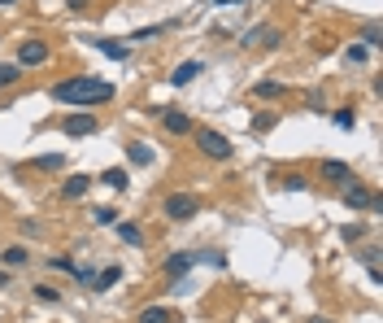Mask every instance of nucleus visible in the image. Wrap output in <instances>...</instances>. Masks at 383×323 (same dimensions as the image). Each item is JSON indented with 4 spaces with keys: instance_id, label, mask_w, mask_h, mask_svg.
I'll list each match as a JSON object with an SVG mask.
<instances>
[{
    "instance_id": "f3484780",
    "label": "nucleus",
    "mask_w": 383,
    "mask_h": 323,
    "mask_svg": "<svg viewBox=\"0 0 383 323\" xmlns=\"http://www.w3.org/2000/svg\"><path fill=\"white\" fill-rule=\"evenodd\" d=\"M18 74H22V66H18V61H0V88L18 84Z\"/></svg>"
},
{
    "instance_id": "9b49d317",
    "label": "nucleus",
    "mask_w": 383,
    "mask_h": 323,
    "mask_svg": "<svg viewBox=\"0 0 383 323\" xmlns=\"http://www.w3.org/2000/svg\"><path fill=\"white\" fill-rule=\"evenodd\" d=\"M96 48H101L105 57H113V61H127L131 57V44H122V40H92Z\"/></svg>"
},
{
    "instance_id": "473e14b6",
    "label": "nucleus",
    "mask_w": 383,
    "mask_h": 323,
    "mask_svg": "<svg viewBox=\"0 0 383 323\" xmlns=\"http://www.w3.org/2000/svg\"><path fill=\"white\" fill-rule=\"evenodd\" d=\"M65 5H70V9H83V5H88V0H65Z\"/></svg>"
},
{
    "instance_id": "f704fd0d",
    "label": "nucleus",
    "mask_w": 383,
    "mask_h": 323,
    "mask_svg": "<svg viewBox=\"0 0 383 323\" xmlns=\"http://www.w3.org/2000/svg\"><path fill=\"white\" fill-rule=\"evenodd\" d=\"M309 323H331V319H323V315H313V319H309Z\"/></svg>"
},
{
    "instance_id": "c756f323",
    "label": "nucleus",
    "mask_w": 383,
    "mask_h": 323,
    "mask_svg": "<svg viewBox=\"0 0 383 323\" xmlns=\"http://www.w3.org/2000/svg\"><path fill=\"white\" fill-rule=\"evenodd\" d=\"M53 271H70V276H74V262H70V258H61V253H57V258H53Z\"/></svg>"
},
{
    "instance_id": "1a4fd4ad",
    "label": "nucleus",
    "mask_w": 383,
    "mask_h": 323,
    "mask_svg": "<svg viewBox=\"0 0 383 323\" xmlns=\"http://www.w3.org/2000/svg\"><path fill=\"white\" fill-rule=\"evenodd\" d=\"M61 127H65V136H92L96 132V118L92 114H70Z\"/></svg>"
},
{
    "instance_id": "a211bd4d",
    "label": "nucleus",
    "mask_w": 383,
    "mask_h": 323,
    "mask_svg": "<svg viewBox=\"0 0 383 323\" xmlns=\"http://www.w3.org/2000/svg\"><path fill=\"white\" fill-rule=\"evenodd\" d=\"M192 262H196V258H192V253H174V258H170V262H165V271H170V276H183V271H188Z\"/></svg>"
},
{
    "instance_id": "423d86ee",
    "label": "nucleus",
    "mask_w": 383,
    "mask_h": 323,
    "mask_svg": "<svg viewBox=\"0 0 383 323\" xmlns=\"http://www.w3.org/2000/svg\"><path fill=\"white\" fill-rule=\"evenodd\" d=\"M153 144H148V140H131L127 144V162H131V166H153Z\"/></svg>"
},
{
    "instance_id": "39448f33",
    "label": "nucleus",
    "mask_w": 383,
    "mask_h": 323,
    "mask_svg": "<svg viewBox=\"0 0 383 323\" xmlns=\"http://www.w3.org/2000/svg\"><path fill=\"white\" fill-rule=\"evenodd\" d=\"M323 180H327V184H353V166H348V162L327 157V162H323Z\"/></svg>"
},
{
    "instance_id": "0eeeda50",
    "label": "nucleus",
    "mask_w": 383,
    "mask_h": 323,
    "mask_svg": "<svg viewBox=\"0 0 383 323\" xmlns=\"http://www.w3.org/2000/svg\"><path fill=\"white\" fill-rule=\"evenodd\" d=\"M161 123H165V132H170V136H188L192 132V118L183 114V109H161Z\"/></svg>"
},
{
    "instance_id": "aec40b11",
    "label": "nucleus",
    "mask_w": 383,
    "mask_h": 323,
    "mask_svg": "<svg viewBox=\"0 0 383 323\" xmlns=\"http://www.w3.org/2000/svg\"><path fill=\"white\" fill-rule=\"evenodd\" d=\"M26 258H31V253H26V245H9V249H5V267H22Z\"/></svg>"
},
{
    "instance_id": "2eb2a0df",
    "label": "nucleus",
    "mask_w": 383,
    "mask_h": 323,
    "mask_svg": "<svg viewBox=\"0 0 383 323\" xmlns=\"http://www.w3.org/2000/svg\"><path fill=\"white\" fill-rule=\"evenodd\" d=\"M118 280H122V271H118V267H105V271H96V284H92V288H96V293H105V288L118 284Z\"/></svg>"
},
{
    "instance_id": "a878e982",
    "label": "nucleus",
    "mask_w": 383,
    "mask_h": 323,
    "mask_svg": "<svg viewBox=\"0 0 383 323\" xmlns=\"http://www.w3.org/2000/svg\"><path fill=\"white\" fill-rule=\"evenodd\" d=\"M366 44H370V48H379V44H383V36H379V26H375V22L366 26Z\"/></svg>"
},
{
    "instance_id": "f03ea898",
    "label": "nucleus",
    "mask_w": 383,
    "mask_h": 323,
    "mask_svg": "<svg viewBox=\"0 0 383 323\" xmlns=\"http://www.w3.org/2000/svg\"><path fill=\"white\" fill-rule=\"evenodd\" d=\"M196 144H201V153L213 157V162H227V157H231V140H227L222 132H209V127H201V132H196Z\"/></svg>"
},
{
    "instance_id": "9d476101",
    "label": "nucleus",
    "mask_w": 383,
    "mask_h": 323,
    "mask_svg": "<svg viewBox=\"0 0 383 323\" xmlns=\"http://www.w3.org/2000/svg\"><path fill=\"white\" fill-rule=\"evenodd\" d=\"M88 188H92L88 175H70V180L61 184V197H65V201H79V197H88Z\"/></svg>"
},
{
    "instance_id": "7c9ffc66",
    "label": "nucleus",
    "mask_w": 383,
    "mask_h": 323,
    "mask_svg": "<svg viewBox=\"0 0 383 323\" xmlns=\"http://www.w3.org/2000/svg\"><path fill=\"white\" fill-rule=\"evenodd\" d=\"M40 166H44V171H61V157H57V153H53V157H40Z\"/></svg>"
},
{
    "instance_id": "7ed1b4c3",
    "label": "nucleus",
    "mask_w": 383,
    "mask_h": 323,
    "mask_svg": "<svg viewBox=\"0 0 383 323\" xmlns=\"http://www.w3.org/2000/svg\"><path fill=\"white\" fill-rule=\"evenodd\" d=\"M196 210H201V201L192 197V192H174V197H165V219H192Z\"/></svg>"
},
{
    "instance_id": "2f4dec72",
    "label": "nucleus",
    "mask_w": 383,
    "mask_h": 323,
    "mask_svg": "<svg viewBox=\"0 0 383 323\" xmlns=\"http://www.w3.org/2000/svg\"><path fill=\"white\" fill-rule=\"evenodd\" d=\"M361 232H366L361 223H353V228H344V240H361Z\"/></svg>"
},
{
    "instance_id": "b1692460",
    "label": "nucleus",
    "mask_w": 383,
    "mask_h": 323,
    "mask_svg": "<svg viewBox=\"0 0 383 323\" xmlns=\"http://www.w3.org/2000/svg\"><path fill=\"white\" fill-rule=\"evenodd\" d=\"M74 280L92 288V284H96V271H92V267H74Z\"/></svg>"
},
{
    "instance_id": "cd10ccee",
    "label": "nucleus",
    "mask_w": 383,
    "mask_h": 323,
    "mask_svg": "<svg viewBox=\"0 0 383 323\" xmlns=\"http://www.w3.org/2000/svg\"><path fill=\"white\" fill-rule=\"evenodd\" d=\"M283 188H288V192H301L305 180H301V175H288V180H283Z\"/></svg>"
},
{
    "instance_id": "393cba45",
    "label": "nucleus",
    "mask_w": 383,
    "mask_h": 323,
    "mask_svg": "<svg viewBox=\"0 0 383 323\" xmlns=\"http://www.w3.org/2000/svg\"><path fill=\"white\" fill-rule=\"evenodd\" d=\"M35 297L40 301H61V293H57V288H48V284H35Z\"/></svg>"
},
{
    "instance_id": "412c9836",
    "label": "nucleus",
    "mask_w": 383,
    "mask_h": 323,
    "mask_svg": "<svg viewBox=\"0 0 383 323\" xmlns=\"http://www.w3.org/2000/svg\"><path fill=\"white\" fill-rule=\"evenodd\" d=\"M257 40H261L266 48H279V40H283V36H279V26H257Z\"/></svg>"
},
{
    "instance_id": "f257e3e1",
    "label": "nucleus",
    "mask_w": 383,
    "mask_h": 323,
    "mask_svg": "<svg viewBox=\"0 0 383 323\" xmlns=\"http://www.w3.org/2000/svg\"><path fill=\"white\" fill-rule=\"evenodd\" d=\"M113 88L109 79H92V74H79V79H61L53 88V101L61 105H109L113 101Z\"/></svg>"
},
{
    "instance_id": "6ab92c4d",
    "label": "nucleus",
    "mask_w": 383,
    "mask_h": 323,
    "mask_svg": "<svg viewBox=\"0 0 383 323\" xmlns=\"http://www.w3.org/2000/svg\"><path fill=\"white\" fill-rule=\"evenodd\" d=\"M101 184H109V188H118V192H122V188H127V171H122V166L105 171V175H101Z\"/></svg>"
},
{
    "instance_id": "c85d7f7f",
    "label": "nucleus",
    "mask_w": 383,
    "mask_h": 323,
    "mask_svg": "<svg viewBox=\"0 0 383 323\" xmlns=\"http://www.w3.org/2000/svg\"><path fill=\"white\" fill-rule=\"evenodd\" d=\"M201 262H209V267H227V253H201Z\"/></svg>"
},
{
    "instance_id": "c9c22d12",
    "label": "nucleus",
    "mask_w": 383,
    "mask_h": 323,
    "mask_svg": "<svg viewBox=\"0 0 383 323\" xmlns=\"http://www.w3.org/2000/svg\"><path fill=\"white\" fill-rule=\"evenodd\" d=\"M0 5H18V0H0Z\"/></svg>"
},
{
    "instance_id": "20e7f679",
    "label": "nucleus",
    "mask_w": 383,
    "mask_h": 323,
    "mask_svg": "<svg viewBox=\"0 0 383 323\" xmlns=\"http://www.w3.org/2000/svg\"><path fill=\"white\" fill-rule=\"evenodd\" d=\"M48 61V44L44 40H22L18 44V66H44Z\"/></svg>"
},
{
    "instance_id": "dca6fc26",
    "label": "nucleus",
    "mask_w": 383,
    "mask_h": 323,
    "mask_svg": "<svg viewBox=\"0 0 383 323\" xmlns=\"http://www.w3.org/2000/svg\"><path fill=\"white\" fill-rule=\"evenodd\" d=\"M113 228H118V236L127 240V245H144V232L136 228V223H122V219H118V223H113Z\"/></svg>"
},
{
    "instance_id": "ddd939ff",
    "label": "nucleus",
    "mask_w": 383,
    "mask_h": 323,
    "mask_svg": "<svg viewBox=\"0 0 383 323\" xmlns=\"http://www.w3.org/2000/svg\"><path fill=\"white\" fill-rule=\"evenodd\" d=\"M140 323H174V310H170V306H144Z\"/></svg>"
},
{
    "instance_id": "bb28decb",
    "label": "nucleus",
    "mask_w": 383,
    "mask_h": 323,
    "mask_svg": "<svg viewBox=\"0 0 383 323\" xmlns=\"http://www.w3.org/2000/svg\"><path fill=\"white\" fill-rule=\"evenodd\" d=\"M348 61H353V66H361V61H366V48L353 44V48H348Z\"/></svg>"
},
{
    "instance_id": "4468645a",
    "label": "nucleus",
    "mask_w": 383,
    "mask_h": 323,
    "mask_svg": "<svg viewBox=\"0 0 383 323\" xmlns=\"http://www.w3.org/2000/svg\"><path fill=\"white\" fill-rule=\"evenodd\" d=\"M253 96H261V101H275V96H283V84H279V79H261V84H253Z\"/></svg>"
},
{
    "instance_id": "6e6552de",
    "label": "nucleus",
    "mask_w": 383,
    "mask_h": 323,
    "mask_svg": "<svg viewBox=\"0 0 383 323\" xmlns=\"http://www.w3.org/2000/svg\"><path fill=\"white\" fill-rule=\"evenodd\" d=\"M344 205H348V210H366V205H375V192L361 188V184L353 180V188H344Z\"/></svg>"
},
{
    "instance_id": "f8f14e48",
    "label": "nucleus",
    "mask_w": 383,
    "mask_h": 323,
    "mask_svg": "<svg viewBox=\"0 0 383 323\" xmlns=\"http://www.w3.org/2000/svg\"><path fill=\"white\" fill-rule=\"evenodd\" d=\"M201 70H205L201 61H183V66H174V74H170V84H174V88H183V84H192V79L201 74Z\"/></svg>"
},
{
    "instance_id": "5701e85b",
    "label": "nucleus",
    "mask_w": 383,
    "mask_h": 323,
    "mask_svg": "<svg viewBox=\"0 0 383 323\" xmlns=\"http://www.w3.org/2000/svg\"><path fill=\"white\" fill-rule=\"evenodd\" d=\"M96 223H101V228H113V223H118V210H96L92 214Z\"/></svg>"
},
{
    "instance_id": "72a5a7b5",
    "label": "nucleus",
    "mask_w": 383,
    "mask_h": 323,
    "mask_svg": "<svg viewBox=\"0 0 383 323\" xmlns=\"http://www.w3.org/2000/svg\"><path fill=\"white\" fill-rule=\"evenodd\" d=\"M0 288H9V271H0Z\"/></svg>"
},
{
    "instance_id": "4be33fe9",
    "label": "nucleus",
    "mask_w": 383,
    "mask_h": 323,
    "mask_svg": "<svg viewBox=\"0 0 383 323\" xmlns=\"http://www.w3.org/2000/svg\"><path fill=\"white\" fill-rule=\"evenodd\" d=\"M336 127H340V132H353V127H357V114H353V109H336Z\"/></svg>"
}]
</instances>
